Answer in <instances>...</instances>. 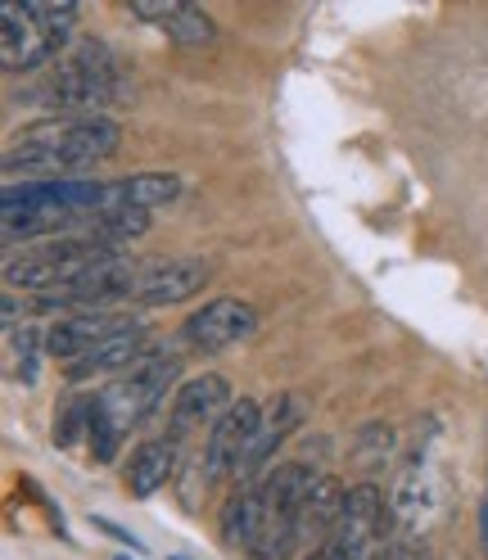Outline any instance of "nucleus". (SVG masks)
I'll return each mask as SVG.
<instances>
[{"instance_id": "aec40b11", "label": "nucleus", "mask_w": 488, "mask_h": 560, "mask_svg": "<svg viewBox=\"0 0 488 560\" xmlns=\"http://www.w3.org/2000/svg\"><path fill=\"white\" fill-rule=\"evenodd\" d=\"M222 542L244 551V556H254L258 547V524H263V506H258V483H240L235 493L226 498L222 506Z\"/></svg>"}, {"instance_id": "a211bd4d", "label": "nucleus", "mask_w": 488, "mask_h": 560, "mask_svg": "<svg viewBox=\"0 0 488 560\" xmlns=\"http://www.w3.org/2000/svg\"><path fill=\"white\" fill-rule=\"evenodd\" d=\"M146 343H150L146 326H141V322H131V326H127V330H118L114 339H104V343L95 348V353H86L82 362L68 366V380H95V375L131 371L136 362L146 358Z\"/></svg>"}, {"instance_id": "a878e982", "label": "nucleus", "mask_w": 488, "mask_h": 560, "mask_svg": "<svg viewBox=\"0 0 488 560\" xmlns=\"http://www.w3.org/2000/svg\"><path fill=\"white\" fill-rule=\"evenodd\" d=\"M380 560H403V556H380Z\"/></svg>"}, {"instance_id": "412c9836", "label": "nucleus", "mask_w": 488, "mask_h": 560, "mask_svg": "<svg viewBox=\"0 0 488 560\" xmlns=\"http://www.w3.org/2000/svg\"><path fill=\"white\" fill-rule=\"evenodd\" d=\"M10 348H14V375L23 380V384H32L37 380V358L46 353V330H37V326H19V330H10Z\"/></svg>"}, {"instance_id": "2eb2a0df", "label": "nucleus", "mask_w": 488, "mask_h": 560, "mask_svg": "<svg viewBox=\"0 0 488 560\" xmlns=\"http://www.w3.org/2000/svg\"><path fill=\"white\" fill-rule=\"evenodd\" d=\"M131 14L163 27L167 37L186 50H204V46L218 42V23L199 5H190V0H131Z\"/></svg>"}, {"instance_id": "0eeeda50", "label": "nucleus", "mask_w": 488, "mask_h": 560, "mask_svg": "<svg viewBox=\"0 0 488 560\" xmlns=\"http://www.w3.org/2000/svg\"><path fill=\"white\" fill-rule=\"evenodd\" d=\"M385 524H390L385 493H380L371 479H362L348 488L344 511L326 538V551L335 560H380L385 556Z\"/></svg>"}, {"instance_id": "20e7f679", "label": "nucleus", "mask_w": 488, "mask_h": 560, "mask_svg": "<svg viewBox=\"0 0 488 560\" xmlns=\"http://www.w3.org/2000/svg\"><path fill=\"white\" fill-rule=\"evenodd\" d=\"M78 0H5L0 5V63L27 73L73 46Z\"/></svg>"}, {"instance_id": "9d476101", "label": "nucleus", "mask_w": 488, "mask_h": 560, "mask_svg": "<svg viewBox=\"0 0 488 560\" xmlns=\"http://www.w3.org/2000/svg\"><path fill=\"white\" fill-rule=\"evenodd\" d=\"M254 330H258V307L244 303V299H208L182 326V335L195 353H222L231 343H244Z\"/></svg>"}, {"instance_id": "f257e3e1", "label": "nucleus", "mask_w": 488, "mask_h": 560, "mask_svg": "<svg viewBox=\"0 0 488 560\" xmlns=\"http://www.w3.org/2000/svg\"><path fill=\"white\" fill-rule=\"evenodd\" d=\"M123 145V127L104 114H86V118H42L23 127L19 136H10L5 145V177L10 182H68L82 177L95 163L114 159Z\"/></svg>"}, {"instance_id": "393cba45", "label": "nucleus", "mask_w": 488, "mask_h": 560, "mask_svg": "<svg viewBox=\"0 0 488 560\" xmlns=\"http://www.w3.org/2000/svg\"><path fill=\"white\" fill-rule=\"evenodd\" d=\"M307 560H335V556H330V551H326V547H317V551H312V556H307Z\"/></svg>"}, {"instance_id": "f03ea898", "label": "nucleus", "mask_w": 488, "mask_h": 560, "mask_svg": "<svg viewBox=\"0 0 488 560\" xmlns=\"http://www.w3.org/2000/svg\"><path fill=\"white\" fill-rule=\"evenodd\" d=\"M177 384V358H141L127 375H118L114 384H104L100 394H91V457L95 462H114L123 439L131 434V425L167 398V389Z\"/></svg>"}, {"instance_id": "5701e85b", "label": "nucleus", "mask_w": 488, "mask_h": 560, "mask_svg": "<svg viewBox=\"0 0 488 560\" xmlns=\"http://www.w3.org/2000/svg\"><path fill=\"white\" fill-rule=\"evenodd\" d=\"M95 529L100 534H109V538H118V542H127V547H136V551H141V542H136L127 529H123V524H114V520H95Z\"/></svg>"}, {"instance_id": "dca6fc26", "label": "nucleus", "mask_w": 488, "mask_h": 560, "mask_svg": "<svg viewBox=\"0 0 488 560\" xmlns=\"http://www.w3.org/2000/svg\"><path fill=\"white\" fill-rule=\"evenodd\" d=\"M299 425H303V398H299V394L271 398V407L263 411L258 439H254V447H249V457H244L240 483H263V479H267V462L276 457V447H281Z\"/></svg>"}, {"instance_id": "f8f14e48", "label": "nucleus", "mask_w": 488, "mask_h": 560, "mask_svg": "<svg viewBox=\"0 0 488 560\" xmlns=\"http://www.w3.org/2000/svg\"><path fill=\"white\" fill-rule=\"evenodd\" d=\"M127 326H131V317H118V312H68V317L46 326V358L73 366Z\"/></svg>"}, {"instance_id": "4468645a", "label": "nucleus", "mask_w": 488, "mask_h": 560, "mask_svg": "<svg viewBox=\"0 0 488 560\" xmlns=\"http://www.w3.org/2000/svg\"><path fill=\"white\" fill-rule=\"evenodd\" d=\"M434 506H439V457H434V439H421L411 443V457L398 470V520L421 529Z\"/></svg>"}, {"instance_id": "1a4fd4ad", "label": "nucleus", "mask_w": 488, "mask_h": 560, "mask_svg": "<svg viewBox=\"0 0 488 560\" xmlns=\"http://www.w3.org/2000/svg\"><path fill=\"white\" fill-rule=\"evenodd\" d=\"M258 425H263V407L254 398H235L231 411L213 425L204 443V475L208 479H226V475H240L244 470V457L258 439Z\"/></svg>"}, {"instance_id": "b1692460", "label": "nucleus", "mask_w": 488, "mask_h": 560, "mask_svg": "<svg viewBox=\"0 0 488 560\" xmlns=\"http://www.w3.org/2000/svg\"><path fill=\"white\" fill-rule=\"evenodd\" d=\"M479 538H484V556H488V493H484V511H479Z\"/></svg>"}, {"instance_id": "423d86ee", "label": "nucleus", "mask_w": 488, "mask_h": 560, "mask_svg": "<svg viewBox=\"0 0 488 560\" xmlns=\"http://www.w3.org/2000/svg\"><path fill=\"white\" fill-rule=\"evenodd\" d=\"M307 466L286 462L271 466L267 479L258 483V506H263V524H258V547L254 560H290L303 547V488H307Z\"/></svg>"}, {"instance_id": "6ab92c4d", "label": "nucleus", "mask_w": 488, "mask_h": 560, "mask_svg": "<svg viewBox=\"0 0 488 560\" xmlns=\"http://www.w3.org/2000/svg\"><path fill=\"white\" fill-rule=\"evenodd\" d=\"M177 443L172 439H146L141 447L131 452V462H127V493L131 498H154L163 483H172V475H177Z\"/></svg>"}, {"instance_id": "39448f33", "label": "nucleus", "mask_w": 488, "mask_h": 560, "mask_svg": "<svg viewBox=\"0 0 488 560\" xmlns=\"http://www.w3.org/2000/svg\"><path fill=\"white\" fill-rule=\"evenodd\" d=\"M118 59L114 50L95 42V37H78L59 59H55V78L46 82L42 100L59 118H86V114H104L109 100L118 95Z\"/></svg>"}, {"instance_id": "f3484780", "label": "nucleus", "mask_w": 488, "mask_h": 560, "mask_svg": "<svg viewBox=\"0 0 488 560\" xmlns=\"http://www.w3.org/2000/svg\"><path fill=\"white\" fill-rule=\"evenodd\" d=\"M344 498H348V488L335 475H326V470H312L307 475V488H303V524H299V529H303V542H312V551L326 547L335 520L344 511Z\"/></svg>"}, {"instance_id": "bb28decb", "label": "nucleus", "mask_w": 488, "mask_h": 560, "mask_svg": "<svg viewBox=\"0 0 488 560\" xmlns=\"http://www.w3.org/2000/svg\"><path fill=\"white\" fill-rule=\"evenodd\" d=\"M172 560H182V556H172Z\"/></svg>"}, {"instance_id": "6e6552de", "label": "nucleus", "mask_w": 488, "mask_h": 560, "mask_svg": "<svg viewBox=\"0 0 488 560\" xmlns=\"http://www.w3.org/2000/svg\"><path fill=\"white\" fill-rule=\"evenodd\" d=\"M231 384L222 375H195L186 380L177 394H172V407H167V439L172 443H186L190 434H213V425L231 411Z\"/></svg>"}, {"instance_id": "7ed1b4c3", "label": "nucleus", "mask_w": 488, "mask_h": 560, "mask_svg": "<svg viewBox=\"0 0 488 560\" xmlns=\"http://www.w3.org/2000/svg\"><path fill=\"white\" fill-rule=\"evenodd\" d=\"M109 244H100L95 235H55V240H32L23 249H10L5 258V285L10 290H23V294H37L42 307H50L63 290H73L78 280L104 262Z\"/></svg>"}, {"instance_id": "9b49d317", "label": "nucleus", "mask_w": 488, "mask_h": 560, "mask_svg": "<svg viewBox=\"0 0 488 560\" xmlns=\"http://www.w3.org/2000/svg\"><path fill=\"white\" fill-rule=\"evenodd\" d=\"M208 280H213V262L208 258H159L141 267V280H136V303L146 307H163V303H186L195 299Z\"/></svg>"}, {"instance_id": "ddd939ff", "label": "nucleus", "mask_w": 488, "mask_h": 560, "mask_svg": "<svg viewBox=\"0 0 488 560\" xmlns=\"http://www.w3.org/2000/svg\"><path fill=\"white\" fill-rule=\"evenodd\" d=\"M136 280H141V267L123 254H109L104 262H95L73 290H63L50 307H78V312H109V303L136 299Z\"/></svg>"}, {"instance_id": "cd10ccee", "label": "nucleus", "mask_w": 488, "mask_h": 560, "mask_svg": "<svg viewBox=\"0 0 488 560\" xmlns=\"http://www.w3.org/2000/svg\"><path fill=\"white\" fill-rule=\"evenodd\" d=\"M118 560H127V556H118Z\"/></svg>"}, {"instance_id": "4be33fe9", "label": "nucleus", "mask_w": 488, "mask_h": 560, "mask_svg": "<svg viewBox=\"0 0 488 560\" xmlns=\"http://www.w3.org/2000/svg\"><path fill=\"white\" fill-rule=\"evenodd\" d=\"M91 434V398H68L55 416V447H73Z\"/></svg>"}]
</instances>
